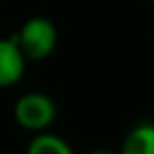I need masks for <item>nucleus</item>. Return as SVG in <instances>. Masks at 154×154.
<instances>
[{
    "mask_svg": "<svg viewBox=\"0 0 154 154\" xmlns=\"http://www.w3.org/2000/svg\"><path fill=\"white\" fill-rule=\"evenodd\" d=\"M119 154H154V123H139L125 135Z\"/></svg>",
    "mask_w": 154,
    "mask_h": 154,
    "instance_id": "nucleus-4",
    "label": "nucleus"
},
{
    "mask_svg": "<svg viewBox=\"0 0 154 154\" xmlns=\"http://www.w3.org/2000/svg\"><path fill=\"white\" fill-rule=\"evenodd\" d=\"M14 39L18 41L26 59L37 63V60H45L55 51L57 41H59V31L49 18L33 16L20 27Z\"/></svg>",
    "mask_w": 154,
    "mask_h": 154,
    "instance_id": "nucleus-1",
    "label": "nucleus"
},
{
    "mask_svg": "<svg viewBox=\"0 0 154 154\" xmlns=\"http://www.w3.org/2000/svg\"><path fill=\"white\" fill-rule=\"evenodd\" d=\"M150 2H152V4H154V0H150Z\"/></svg>",
    "mask_w": 154,
    "mask_h": 154,
    "instance_id": "nucleus-7",
    "label": "nucleus"
},
{
    "mask_svg": "<svg viewBox=\"0 0 154 154\" xmlns=\"http://www.w3.org/2000/svg\"><path fill=\"white\" fill-rule=\"evenodd\" d=\"M16 123L26 131L41 133L49 129L57 117V103L43 92H27L14 105Z\"/></svg>",
    "mask_w": 154,
    "mask_h": 154,
    "instance_id": "nucleus-2",
    "label": "nucleus"
},
{
    "mask_svg": "<svg viewBox=\"0 0 154 154\" xmlns=\"http://www.w3.org/2000/svg\"><path fill=\"white\" fill-rule=\"evenodd\" d=\"M88 154H115L113 150H109V148H96V150L88 152Z\"/></svg>",
    "mask_w": 154,
    "mask_h": 154,
    "instance_id": "nucleus-6",
    "label": "nucleus"
},
{
    "mask_svg": "<svg viewBox=\"0 0 154 154\" xmlns=\"http://www.w3.org/2000/svg\"><path fill=\"white\" fill-rule=\"evenodd\" d=\"M26 63L16 39H0V88L16 86L26 72Z\"/></svg>",
    "mask_w": 154,
    "mask_h": 154,
    "instance_id": "nucleus-3",
    "label": "nucleus"
},
{
    "mask_svg": "<svg viewBox=\"0 0 154 154\" xmlns=\"http://www.w3.org/2000/svg\"><path fill=\"white\" fill-rule=\"evenodd\" d=\"M26 154H76L72 146L59 135L53 133H37L27 144Z\"/></svg>",
    "mask_w": 154,
    "mask_h": 154,
    "instance_id": "nucleus-5",
    "label": "nucleus"
}]
</instances>
